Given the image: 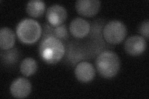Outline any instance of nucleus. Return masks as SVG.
<instances>
[{"instance_id":"obj_11","label":"nucleus","mask_w":149,"mask_h":99,"mask_svg":"<svg viewBox=\"0 0 149 99\" xmlns=\"http://www.w3.org/2000/svg\"><path fill=\"white\" fill-rule=\"evenodd\" d=\"M16 42L15 33L8 27H2L0 29V47L2 50L12 48Z\"/></svg>"},{"instance_id":"obj_8","label":"nucleus","mask_w":149,"mask_h":99,"mask_svg":"<svg viewBox=\"0 0 149 99\" xmlns=\"http://www.w3.org/2000/svg\"><path fill=\"white\" fill-rule=\"evenodd\" d=\"M101 1L98 0H78L75 3L77 12L85 17H92L100 11Z\"/></svg>"},{"instance_id":"obj_10","label":"nucleus","mask_w":149,"mask_h":99,"mask_svg":"<svg viewBox=\"0 0 149 99\" xmlns=\"http://www.w3.org/2000/svg\"><path fill=\"white\" fill-rule=\"evenodd\" d=\"M70 31L76 38H83L90 31V24L85 19L77 17L73 19L70 24Z\"/></svg>"},{"instance_id":"obj_6","label":"nucleus","mask_w":149,"mask_h":99,"mask_svg":"<svg viewBox=\"0 0 149 99\" xmlns=\"http://www.w3.org/2000/svg\"><path fill=\"white\" fill-rule=\"evenodd\" d=\"M146 39L140 35H134L129 37L124 44L125 51L131 56L141 55L146 51Z\"/></svg>"},{"instance_id":"obj_1","label":"nucleus","mask_w":149,"mask_h":99,"mask_svg":"<svg viewBox=\"0 0 149 99\" xmlns=\"http://www.w3.org/2000/svg\"><path fill=\"white\" fill-rule=\"evenodd\" d=\"M65 51L62 42L54 36L42 39L39 44V56L47 64H54L59 62L63 57Z\"/></svg>"},{"instance_id":"obj_4","label":"nucleus","mask_w":149,"mask_h":99,"mask_svg":"<svg viewBox=\"0 0 149 99\" xmlns=\"http://www.w3.org/2000/svg\"><path fill=\"white\" fill-rule=\"evenodd\" d=\"M127 30L124 24L118 20L111 21L105 25L102 34L105 40L116 45L123 42L127 35Z\"/></svg>"},{"instance_id":"obj_17","label":"nucleus","mask_w":149,"mask_h":99,"mask_svg":"<svg viewBox=\"0 0 149 99\" xmlns=\"http://www.w3.org/2000/svg\"><path fill=\"white\" fill-rule=\"evenodd\" d=\"M53 30H54V27L50 26L49 24H45L44 26V29L42 33V39L45 38V37H50V36H53Z\"/></svg>"},{"instance_id":"obj_14","label":"nucleus","mask_w":149,"mask_h":99,"mask_svg":"<svg viewBox=\"0 0 149 99\" xmlns=\"http://www.w3.org/2000/svg\"><path fill=\"white\" fill-rule=\"evenodd\" d=\"M19 56L18 51L16 49L8 50L4 54L1 53L2 61L8 64H11L16 63Z\"/></svg>"},{"instance_id":"obj_5","label":"nucleus","mask_w":149,"mask_h":99,"mask_svg":"<svg viewBox=\"0 0 149 99\" xmlns=\"http://www.w3.org/2000/svg\"><path fill=\"white\" fill-rule=\"evenodd\" d=\"M46 17L50 26L57 27L63 24L67 19V12L66 9L60 4H53L47 10Z\"/></svg>"},{"instance_id":"obj_3","label":"nucleus","mask_w":149,"mask_h":99,"mask_svg":"<svg viewBox=\"0 0 149 99\" xmlns=\"http://www.w3.org/2000/svg\"><path fill=\"white\" fill-rule=\"evenodd\" d=\"M42 33L39 23L32 19H24L18 24L16 34L18 39L26 44H34L38 40Z\"/></svg>"},{"instance_id":"obj_16","label":"nucleus","mask_w":149,"mask_h":99,"mask_svg":"<svg viewBox=\"0 0 149 99\" xmlns=\"http://www.w3.org/2000/svg\"><path fill=\"white\" fill-rule=\"evenodd\" d=\"M139 32L143 36V38H146V40L148 39V32H149V21L146 20L143 21L139 28Z\"/></svg>"},{"instance_id":"obj_12","label":"nucleus","mask_w":149,"mask_h":99,"mask_svg":"<svg viewBox=\"0 0 149 99\" xmlns=\"http://www.w3.org/2000/svg\"><path fill=\"white\" fill-rule=\"evenodd\" d=\"M45 10V4L41 0H32L27 3L26 11L30 16L39 17L43 15Z\"/></svg>"},{"instance_id":"obj_2","label":"nucleus","mask_w":149,"mask_h":99,"mask_svg":"<svg viewBox=\"0 0 149 99\" xmlns=\"http://www.w3.org/2000/svg\"><path fill=\"white\" fill-rule=\"evenodd\" d=\"M96 66L97 72L106 79L116 76L119 71L120 61L119 56L112 51H104L97 56Z\"/></svg>"},{"instance_id":"obj_15","label":"nucleus","mask_w":149,"mask_h":99,"mask_svg":"<svg viewBox=\"0 0 149 99\" xmlns=\"http://www.w3.org/2000/svg\"><path fill=\"white\" fill-rule=\"evenodd\" d=\"M53 36L60 40H66L68 38V33L67 27L64 24L54 27Z\"/></svg>"},{"instance_id":"obj_7","label":"nucleus","mask_w":149,"mask_h":99,"mask_svg":"<svg viewBox=\"0 0 149 99\" xmlns=\"http://www.w3.org/2000/svg\"><path fill=\"white\" fill-rule=\"evenodd\" d=\"M32 86L29 80L24 78H18L14 80L10 87L11 95L17 98L27 97L31 92Z\"/></svg>"},{"instance_id":"obj_9","label":"nucleus","mask_w":149,"mask_h":99,"mask_svg":"<svg viewBox=\"0 0 149 99\" xmlns=\"http://www.w3.org/2000/svg\"><path fill=\"white\" fill-rule=\"evenodd\" d=\"M74 74L78 81L81 82H88L94 79L95 69L91 63L83 61L77 65Z\"/></svg>"},{"instance_id":"obj_13","label":"nucleus","mask_w":149,"mask_h":99,"mask_svg":"<svg viewBox=\"0 0 149 99\" xmlns=\"http://www.w3.org/2000/svg\"><path fill=\"white\" fill-rule=\"evenodd\" d=\"M37 69V61L32 58H26L22 61L20 65V71L25 76H32Z\"/></svg>"}]
</instances>
